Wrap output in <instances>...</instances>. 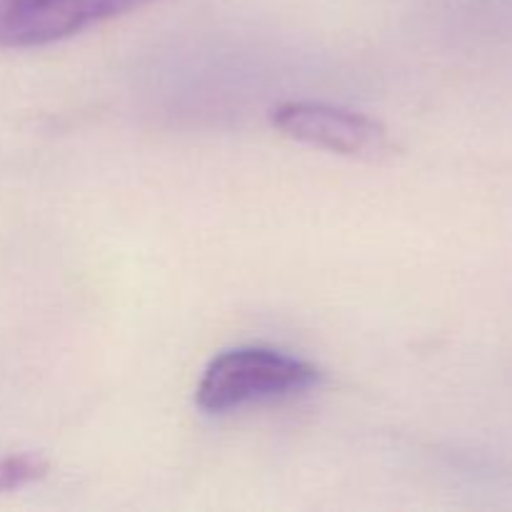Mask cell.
<instances>
[{
	"instance_id": "4",
	"label": "cell",
	"mask_w": 512,
	"mask_h": 512,
	"mask_svg": "<svg viewBox=\"0 0 512 512\" xmlns=\"http://www.w3.org/2000/svg\"><path fill=\"white\" fill-rule=\"evenodd\" d=\"M48 460L33 453L3 455L0 458V493L28 488V485L40 483L48 475Z\"/></svg>"
},
{
	"instance_id": "2",
	"label": "cell",
	"mask_w": 512,
	"mask_h": 512,
	"mask_svg": "<svg viewBox=\"0 0 512 512\" xmlns=\"http://www.w3.org/2000/svg\"><path fill=\"white\" fill-rule=\"evenodd\" d=\"M153 0H0V48H40Z\"/></svg>"
},
{
	"instance_id": "1",
	"label": "cell",
	"mask_w": 512,
	"mask_h": 512,
	"mask_svg": "<svg viewBox=\"0 0 512 512\" xmlns=\"http://www.w3.org/2000/svg\"><path fill=\"white\" fill-rule=\"evenodd\" d=\"M320 378V370L298 355L265 345H243L210 360L195 388V403L205 413L223 415L263 400L305 393Z\"/></svg>"
},
{
	"instance_id": "3",
	"label": "cell",
	"mask_w": 512,
	"mask_h": 512,
	"mask_svg": "<svg viewBox=\"0 0 512 512\" xmlns=\"http://www.w3.org/2000/svg\"><path fill=\"white\" fill-rule=\"evenodd\" d=\"M270 123L298 143L348 158H378L390 148L378 120L318 100H288L270 110Z\"/></svg>"
}]
</instances>
